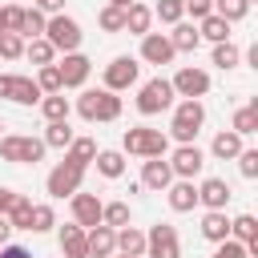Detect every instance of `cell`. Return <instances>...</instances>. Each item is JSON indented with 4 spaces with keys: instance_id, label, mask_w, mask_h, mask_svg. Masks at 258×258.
I'll return each instance as SVG.
<instances>
[{
    "instance_id": "1",
    "label": "cell",
    "mask_w": 258,
    "mask_h": 258,
    "mask_svg": "<svg viewBox=\"0 0 258 258\" xmlns=\"http://www.w3.org/2000/svg\"><path fill=\"white\" fill-rule=\"evenodd\" d=\"M206 125V105L198 101V97H181V101H173V121H169V137L177 141V145H189L194 137H198V129Z\"/></svg>"
},
{
    "instance_id": "2",
    "label": "cell",
    "mask_w": 258,
    "mask_h": 258,
    "mask_svg": "<svg viewBox=\"0 0 258 258\" xmlns=\"http://www.w3.org/2000/svg\"><path fill=\"white\" fill-rule=\"evenodd\" d=\"M121 153H133V157H165L169 153V133L149 129V125H133L121 137Z\"/></svg>"
},
{
    "instance_id": "3",
    "label": "cell",
    "mask_w": 258,
    "mask_h": 258,
    "mask_svg": "<svg viewBox=\"0 0 258 258\" xmlns=\"http://www.w3.org/2000/svg\"><path fill=\"white\" fill-rule=\"evenodd\" d=\"M77 113L85 121H117L121 117V97L109 89H85L77 97Z\"/></svg>"
},
{
    "instance_id": "4",
    "label": "cell",
    "mask_w": 258,
    "mask_h": 258,
    "mask_svg": "<svg viewBox=\"0 0 258 258\" xmlns=\"http://www.w3.org/2000/svg\"><path fill=\"white\" fill-rule=\"evenodd\" d=\"M0 157L12 165H36L44 157V141L24 137V133H0Z\"/></svg>"
},
{
    "instance_id": "5",
    "label": "cell",
    "mask_w": 258,
    "mask_h": 258,
    "mask_svg": "<svg viewBox=\"0 0 258 258\" xmlns=\"http://www.w3.org/2000/svg\"><path fill=\"white\" fill-rule=\"evenodd\" d=\"M44 40H48L56 52H77V48H81V40H85V32H81V24H77L73 16L56 12V16H48V20H44Z\"/></svg>"
},
{
    "instance_id": "6",
    "label": "cell",
    "mask_w": 258,
    "mask_h": 258,
    "mask_svg": "<svg viewBox=\"0 0 258 258\" xmlns=\"http://www.w3.org/2000/svg\"><path fill=\"white\" fill-rule=\"evenodd\" d=\"M173 85L165 81V77H153V81H145L141 89H137V113L141 117H157V113H165V109H173Z\"/></svg>"
},
{
    "instance_id": "7",
    "label": "cell",
    "mask_w": 258,
    "mask_h": 258,
    "mask_svg": "<svg viewBox=\"0 0 258 258\" xmlns=\"http://www.w3.org/2000/svg\"><path fill=\"white\" fill-rule=\"evenodd\" d=\"M81 181H85V169L81 165H73L69 157L64 161H56L52 169H48V177H44V189H48V198H73L77 189H81Z\"/></svg>"
},
{
    "instance_id": "8",
    "label": "cell",
    "mask_w": 258,
    "mask_h": 258,
    "mask_svg": "<svg viewBox=\"0 0 258 258\" xmlns=\"http://www.w3.org/2000/svg\"><path fill=\"white\" fill-rule=\"evenodd\" d=\"M141 258H181V242H177V226L157 222L145 230V254Z\"/></svg>"
},
{
    "instance_id": "9",
    "label": "cell",
    "mask_w": 258,
    "mask_h": 258,
    "mask_svg": "<svg viewBox=\"0 0 258 258\" xmlns=\"http://www.w3.org/2000/svg\"><path fill=\"white\" fill-rule=\"evenodd\" d=\"M137 77H141V64H137L133 56H113V60L105 64V89H109V93H125V89H133Z\"/></svg>"
},
{
    "instance_id": "10",
    "label": "cell",
    "mask_w": 258,
    "mask_h": 258,
    "mask_svg": "<svg viewBox=\"0 0 258 258\" xmlns=\"http://www.w3.org/2000/svg\"><path fill=\"white\" fill-rule=\"evenodd\" d=\"M169 85H173V93H177V97H198V101H202V97L210 93V73H206V69H198V64H185V69H177V73H173V81H169Z\"/></svg>"
},
{
    "instance_id": "11",
    "label": "cell",
    "mask_w": 258,
    "mask_h": 258,
    "mask_svg": "<svg viewBox=\"0 0 258 258\" xmlns=\"http://www.w3.org/2000/svg\"><path fill=\"white\" fill-rule=\"evenodd\" d=\"M56 69H60V89H81L93 73V60L77 48V52H64V60H56Z\"/></svg>"
},
{
    "instance_id": "12",
    "label": "cell",
    "mask_w": 258,
    "mask_h": 258,
    "mask_svg": "<svg viewBox=\"0 0 258 258\" xmlns=\"http://www.w3.org/2000/svg\"><path fill=\"white\" fill-rule=\"evenodd\" d=\"M169 169H173V177H198L202 169H206V153L189 141V145H177L173 153H169Z\"/></svg>"
},
{
    "instance_id": "13",
    "label": "cell",
    "mask_w": 258,
    "mask_h": 258,
    "mask_svg": "<svg viewBox=\"0 0 258 258\" xmlns=\"http://www.w3.org/2000/svg\"><path fill=\"white\" fill-rule=\"evenodd\" d=\"M85 246H89V258H109V254H117V230L97 222L85 230Z\"/></svg>"
},
{
    "instance_id": "14",
    "label": "cell",
    "mask_w": 258,
    "mask_h": 258,
    "mask_svg": "<svg viewBox=\"0 0 258 258\" xmlns=\"http://www.w3.org/2000/svg\"><path fill=\"white\" fill-rule=\"evenodd\" d=\"M177 52H173V44H169V36L165 32H145L141 36V60L145 64H169Z\"/></svg>"
},
{
    "instance_id": "15",
    "label": "cell",
    "mask_w": 258,
    "mask_h": 258,
    "mask_svg": "<svg viewBox=\"0 0 258 258\" xmlns=\"http://www.w3.org/2000/svg\"><path fill=\"white\" fill-rule=\"evenodd\" d=\"M165 198H169V210H173V214H189V210L198 206V185H194L189 177H173V181L165 185Z\"/></svg>"
},
{
    "instance_id": "16",
    "label": "cell",
    "mask_w": 258,
    "mask_h": 258,
    "mask_svg": "<svg viewBox=\"0 0 258 258\" xmlns=\"http://www.w3.org/2000/svg\"><path fill=\"white\" fill-rule=\"evenodd\" d=\"M173 181V169H169V161L165 157H145V165H141V185L145 189H153V194H165V185Z\"/></svg>"
},
{
    "instance_id": "17",
    "label": "cell",
    "mask_w": 258,
    "mask_h": 258,
    "mask_svg": "<svg viewBox=\"0 0 258 258\" xmlns=\"http://www.w3.org/2000/svg\"><path fill=\"white\" fill-rule=\"evenodd\" d=\"M230 185H226V177H206L202 185H198V206H206V210H226L230 206Z\"/></svg>"
},
{
    "instance_id": "18",
    "label": "cell",
    "mask_w": 258,
    "mask_h": 258,
    "mask_svg": "<svg viewBox=\"0 0 258 258\" xmlns=\"http://www.w3.org/2000/svg\"><path fill=\"white\" fill-rule=\"evenodd\" d=\"M69 206H73V222H77V226L89 230V226L101 222V198H97V194H81V189H77V194L69 198Z\"/></svg>"
},
{
    "instance_id": "19",
    "label": "cell",
    "mask_w": 258,
    "mask_h": 258,
    "mask_svg": "<svg viewBox=\"0 0 258 258\" xmlns=\"http://www.w3.org/2000/svg\"><path fill=\"white\" fill-rule=\"evenodd\" d=\"M56 242H60V254L64 258H89V246H85V226L69 222L56 230Z\"/></svg>"
},
{
    "instance_id": "20",
    "label": "cell",
    "mask_w": 258,
    "mask_h": 258,
    "mask_svg": "<svg viewBox=\"0 0 258 258\" xmlns=\"http://www.w3.org/2000/svg\"><path fill=\"white\" fill-rule=\"evenodd\" d=\"M149 28H153V8H149V4H141V0H133V4L125 8V32L145 36Z\"/></svg>"
},
{
    "instance_id": "21",
    "label": "cell",
    "mask_w": 258,
    "mask_h": 258,
    "mask_svg": "<svg viewBox=\"0 0 258 258\" xmlns=\"http://www.w3.org/2000/svg\"><path fill=\"white\" fill-rule=\"evenodd\" d=\"M169 44H173V52H194V48L202 44V36H198V20H194V24H189V20H177L173 32H169Z\"/></svg>"
},
{
    "instance_id": "22",
    "label": "cell",
    "mask_w": 258,
    "mask_h": 258,
    "mask_svg": "<svg viewBox=\"0 0 258 258\" xmlns=\"http://www.w3.org/2000/svg\"><path fill=\"white\" fill-rule=\"evenodd\" d=\"M40 85L32 81V77H12V89H8V101H16V105H40Z\"/></svg>"
},
{
    "instance_id": "23",
    "label": "cell",
    "mask_w": 258,
    "mask_h": 258,
    "mask_svg": "<svg viewBox=\"0 0 258 258\" xmlns=\"http://www.w3.org/2000/svg\"><path fill=\"white\" fill-rule=\"evenodd\" d=\"M93 165H97V173H101V177L117 181V177L125 173V153H121V149H97Z\"/></svg>"
},
{
    "instance_id": "24",
    "label": "cell",
    "mask_w": 258,
    "mask_h": 258,
    "mask_svg": "<svg viewBox=\"0 0 258 258\" xmlns=\"http://www.w3.org/2000/svg\"><path fill=\"white\" fill-rule=\"evenodd\" d=\"M202 238H206V242L230 238V218H226V210H206V214H202Z\"/></svg>"
},
{
    "instance_id": "25",
    "label": "cell",
    "mask_w": 258,
    "mask_h": 258,
    "mask_svg": "<svg viewBox=\"0 0 258 258\" xmlns=\"http://www.w3.org/2000/svg\"><path fill=\"white\" fill-rule=\"evenodd\" d=\"M117 254H125V258H141V254H145V230H137V226H121V230H117Z\"/></svg>"
},
{
    "instance_id": "26",
    "label": "cell",
    "mask_w": 258,
    "mask_h": 258,
    "mask_svg": "<svg viewBox=\"0 0 258 258\" xmlns=\"http://www.w3.org/2000/svg\"><path fill=\"white\" fill-rule=\"evenodd\" d=\"M210 153H214L218 161H234V157L242 153V137H238L234 129H222V133L210 141Z\"/></svg>"
},
{
    "instance_id": "27",
    "label": "cell",
    "mask_w": 258,
    "mask_h": 258,
    "mask_svg": "<svg viewBox=\"0 0 258 258\" xmlns=\"http://www.w3.org/2000/svg\"><path fill=\"white\" fill-rule=\"evenodd\" d=\"M238 60H242V48H238L234 40H218V44H214V52H210V64H214V69H222V73L238 69Z\"/></svg>"
},
{
    "instance_id": "28",
    "label": "cell",
    "mask_w": 258,
    "mask_h": 258,
    "mask_svg": "<svg viewBox=\"0 0 258 258\" xmlns=\"http://www.w3.org/2000/svg\"><path fill=\"white\" fill-rule=\"evenodd\" d=\"M40 113H44V121H69L73 101H69L64 93H44V97H40Z\"/></svg>"
},
{
    "instance_id": "29",
    "label": "cell",
    "mask_w": 258,
    "mask_h": 258,
    "mask_svg": "<svg viewBox=\"0 0 258 258\" xmlns=\"http://www.w3.org/2000/svg\"><path fill=\"white\" fill-rule=\"evenodd\" d=\"M64 157H69L73 165L89 169V165H93V157H97V141H93V137H73V141H69V149H64Z\"/></svg>"
},
{
    "instance_id": "30",
    "label": "cell",
    "mask_w": 258,
    "mask_h": 258,
    "mask_svg": "<svg viewBox=\"0 0 258 258\" xmlns=\"http://www.w3.org/2000/svg\"><path fill=\"white\" fill-rule=\"evenodd\" d=\"M198 36H202V40H214V44H218V40H230V20H222V16L210 12V16L198 20Z\"/></svg>"
},
{
    "instance_id": "31",
    "label": "cell",
    "mask_w": 258,
    "mask_h": 258,
    "mask_svg": "<svg viewBox=\"0 0 258 258\" xmlns=\"http://www.w3.org/2000/svg\"><path fill=\"white\" fill-rule=\"evenodd\" d=\"M230 129H234L238 137H250V133H258V101H250V105H242V109L234 113V121H230Z\"/></svg>"
},
{
    "instance_id": "32",
    "label": "cell",
    "mask_w": 258,
    "mask_h": 258,
    "mask_svg": "<svg viewBox=\"0 0 258 258\" xmlns=\"http://www.w3.org/2000/svg\"><path fill=\"white\" fill-rule=\"evenodd\" d=\"M73 137H77V133L69 129V121H48L40 141H44V149H69V141H73Z\"/></svg>"
},
{
    "instance_id": "33",
    "label": "cell",
    "mask_w": 258,
    "mask_h": 258,
    "mask_svg": "<svg viewBox=\"0 0 258 258\" xmlns=\"http://www.w3.org/2000/svg\"><path fill=\"white\" fill-rule=\"evenodd\" d=\"M230 238H238L242 246L258 242V218H254V214H238V218H230Z\"/></svg>"
},
{
    "instance_id": "34",
    "label": "cell",
    "mask_w": 258,
    "mask_h": 258,
    "mask_svg": "<svg viewBox=\"0 0 258 258\" xmlns=\"http://www.w3.org/2000/svg\"><path fill=\"white\" fill-rule=\"evenodd\" d=\"M24 56L40 69V64H52V60H56V48H52L44 36H32V40H24Z\"/></svg>"
},
{
    "instance_id": "35",
    "label": "cell",
    "mask_w": 258,
    "mask_h": 258,
    "mask_svg": "<svg viewBox=\"0 0 258 258\" xmlns=\"http://www.w3.org/2000/svg\"><path fill=\"white\" fill-rule=\"evenodd\" d=\"M4 218L12 222V230H28V222H32V198L16 194V202L8 206V214H4Z\"/></svg>"
},
{
    "instance_id": "36",
    "label": "cell",
    "mask_w": 258,
    "mask_h": 258,
    "mask_svg": "<svg viewBox=\"0 0 258 258\" xmlns=\"http://www.w3.org/2000/svg\"><path fill=\"white\" fill-rule=\"evenodd\" d=\"M129 202H101V222L105 226H113V230H121V226H129Z\"/></svg>"
},
{
    "instance_id": "37",
    "label": "cell",
    "mask_w": 258,
    "mask_h": 258,
    "mask_svg": "<svg viewBox=\"0 0 258 258\" xmlns=\"http://www.w3.org/2000/svg\"><path fill=\"white\" fill-rule=\"evenodd\" d=\"M52 226H56L52 206H48V202H32V222H28V230H32V234H48Z\"/></svg>"
},
{
    "instance_id": "38",
    "label": "cell",
    "mask_w": 258,
    "mask_h": 258,
    "mask_svg": "<svg viewBox=\"0 0 258 258\" xmlns=\"http://www.w3.org/2000/svg\"><path fill=\"white\" fill-rule=\"evenodd\" d=\"M246 12H250L246 0H214V16H222V20H230V24L246 20Z\"/></svg>"
},
{
    "instance_id": "39",
    "label": "cell",
    "mask_w": 258,
    "mask_h": 258,
    "mask_svg": "<svg viewBox=\"0 0 258 258\" xmlns=\"http://www.w3.org/2000/svg\"><path fill=\"white\" fill-rule=\"evenodd\" d=\"M97 24H101L105 32H125V8H117V4H105V8L97 12Z\"/></svg>"
},
{
    "instance_id": "40",
    "label": "cell",
    "mask_w": 258,
    "mask_h": 258,
    "mask_svg": "<svg viewBox=\"0 0 258 258\" xmlns=\"http://www.w3.org/2000/svg\"><path fill=\"white\" fill-rule=\"evenodd\" d=\"M44 12L40 8H24V20H20V36L24 40H32V36H44Z\"/></svg>"
},
{
    "instance_id": "41",
    "label": "cell",
    "mask_w": 258,
    "mask_h": 258,
    "mask_svg": "<svg viewBox=\"0 0 258 258\" xmlns=\"http://www.w3.org/2000/svg\"><path fill=\"white\" fill-rule=\"evenodd\" d=\"M36 85H40V93H64V89H60V69H56V60L36 69Z\"/></svg>"
},
{
    "instance_id": "42",
    "label": "cell",
    "mask_w": 258,
    "mask_h": 258,
    "mask_svg": "<svg viewBox=\"0 0 258 258\" xmlns=\"http://www.w3.org/2000/svg\"><path fill=\"white\" fill-rule=\"evenodd\" d=\"M153 16L161 24H177V20H185V8H181V0H157L153 4Z\"/></svg>"
},
{
    "instance_id": "43",
    "label": "cell",
    "mask_w": 258,
    "mask_h": 258,
    "mask_svg": "<svg viewBox=\"0 0 258 258\" xmlns=\"http://www.w3.org/2000/svg\"><path fill=\"white\" fill-rule=\"evenodd\" d=\"M0 56L4 60H20L24 56V36L20 32H4L0 36Z\"/></svg>"
},
{
    "instance_id": "44",
    "label": "cell",
    "mask_w": 258,
    "mask_h": 258,
    "mask_svg": "<svg viewBox=\"0 0 258 258\" xmlns=\"http://www.w3.org/2000/svg\"><path fill=\"white\" fill-rule=\"evenodd\" d=\"M234 161H238V173H242L246 181L258 177V149H246V145H242V153H238Z\"/></svg>"
},
{
    "instance_id": "45",
    "label": "cell",
    "mask_w": 258,
    "mask_h": 258,
    "mask_svg": "<svg viewBox=\"0 0 258 258\" xmlns=\"http://www.w3.org/2000/svg\"><path fill=\"white\" fill-rule=\"evenodd\" d=\"M218 250H214V258H250L246 254V246L238 242V238H222V242H214Z\"/></svg>"
},
{
    "instance_id": "46",
    "label": "cell",
    "mask_w": 258,
    "mask_h": 258,
    "mask_svg": "<svg viewBox=\"0 0 258 258\" xmlns=\"http://www.w3.org/2000/svg\"><path fill=\"white\" fill-rule=\"evenodd\" d=\"M181 8H185L194 20H202V16H210V12H214V0H181Z\"/></svg>"
},
{
    "instance_id": "47",
    "label": "cell",
    "mask_w": 258,
    "mask_h": 258,
    "mask_svg": "<svg viewBox=\"0 0 258 258\" xmlns=\"http://www.w3.org/2000/svg\"><path fill=\"white\" fill-rule=\"evenodd\" d=\"M4 16H8V32H20V20H24V4H4Z\"/></svg>"
},
{
    "instance_id": "48",
    "label": "cell",
    "mask_w": 258,
    "mask_h": 258,
    "mask_svg": "<svg viewBox=\"0 0 258 258\" xmlns=\"http://www.w3.org/2000/svg\"><path fill=\"white\" fill-rule=\"evenodd\" d=\"M0 258H32V250L28 246H16V242H4L0 246Z\"/></svg>"
},
{
    "instance_id": "49",
    "label": "cell",
    "mask_w": 258,
    "mask_h": 258,
    "mask_svg": "<svg viewBox=\"0 0 258 258\" xmlns=\"http://www.w3.org/2000/svg\"><path fill=\"white\" fill-rule=\"evenodd\" d=\"M32 8H40L44 16H56V12H64V0H32Z\"/></svg>"
},
{
    "instance_id": "50",
    "label": "cell",
    "mask_w": 258,
    "mask_h": 258,
    "mask_svg": "<svg viewBox=\"0 0 258 258\" xmlns=\"http://www.w3.org/2000/svg\"><path fill=\"white\" fill-rule=\"evenodd\" d=\"M16 202V189H8V185H0V214H8V206Z\"/></svg>"
},
{
    "instance_id": "51",
    "label": "cell",
    "mask_w": 258,
    "mask_h": 258,
    "mask_svg": "<svg viewBox=\"0 0 258 258\" xmlns=\"http://www.w3.org/2000/svg\"><path fill=\"white\" fill-rule=\"evenodd\" d=\"M8 238H12V222H8V218H4V214H0V246H4V242H8Z\"/></svg>"
},
{
    "instance_id": "52",
    "label": "cell",
    "mask_w": 258,
    "mask_h": 258,
    "mask_svg": "<svg viewBox=\"0 0 258 258\" xmlns=\"http://www.w3.org/2000/svg\"><path fill=\"white\" fill-rule=\"evenodd\" d=\"M8 89H12V77H0V97H8Z\"/></svg>"
},
{
    "instance_id": "53",
    "label": "cell",
    "mask_w": 258,
    "mask_h": 258,
    "mask_svg": "<svg viewBox=\"0 0 258 258\" xmlns=\"http://www.w3.org/2000/svg\"><path fill=\"white\" fill-rule=\"evenodd\" d=\"M8 32V16H4V8H0V36Z\"/></svg>"
},
{
    "instance_id": "54",
    "label": "cell",
    "mask_w": 258,
    "mask_h": 258,
    "mask_svg": "<svg viewBox=\"0 0 258 258\" xmlns=\"http://www.w3.org/2000/svg\"><path fill=\"white\" fill-rule=\"evenodd\" d=\"M109 4H117V8H129V4H133V0H109Z\"/></svg>"
},
{
    "instance_id": "55",
    "label": "cell",
    "mask_w": 258,
    "mask_h": 258,
    "mask_svg": "<svg viewBox=\"0 0 258 258\" xmlns=\"http://www.w3.org/2000/svg\"><path fill=\"white\" fill-rule=\"evenodd\" d=\"M109 258H125V254H109Z\"/></svg>"
},
{
    "instance_id": "56",
    "label": "cell",
    "mask_w": 258,
    "mask_h": 258,
    "mask_svg": "<svg viewBox=\"0 0 258 258\" xmlns=\"http://www.w3.org/2000/svg\"><path fill=\"white\" fill-rule=\"evenodd\" d=\"M246 4H254V0H246Z\"/></svg>"
},
{
    "instance_id": "57",
    "label": "cell",
    "mask_w": 258,
    "mask_h": 258,
    "mask_svg": "<svg viewBox=\"0 0 258 258\" xmlns=\"http://www.w3.org/2000/svg\"><path fill=\"white\" fill-rule=\"evenodd\" d=\"M16 4H24V0H16Z\"/></svg>"
},
{
    "instance_id": "58",
    "label": "cell",
    "mask_w": 258,
    "mask_h": 258,
    "mask_svg": "<svg viewBox=\"0 0 258 258\" xmlns=\"http://www.w3.org/2000/svg\"><path fill=\"white\" fill-rule=\"evenodd\" d=\"M0 129H4V125H0Z\"/></svg>"
}]
</instances>
